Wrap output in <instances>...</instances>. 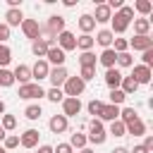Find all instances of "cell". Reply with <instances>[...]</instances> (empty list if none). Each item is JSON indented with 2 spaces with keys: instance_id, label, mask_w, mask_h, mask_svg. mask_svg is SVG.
<instances>
[{
  "instance_id": "52a82bcc",
  "label": "cell",
  "mask_w": 153,
  "mask_h": 153,
  "mask_svg": "<svg viewBox=\"0 0 153 153\" xmlns=\"http://www.w3.org/2000/svg\"><path fill=\"white\" fill-rule=\"evenodd\" d=\"M139 86H146V84H151V79H153V72L148 69V67H143V65H134L131 67V74H129Z\"/></svg>"
},
{
  "instance_id": "484cf974",
  "label": "cell",
  "mask_w": 153,
  "mask_h": 153,
  "mask_svg": "<svg viewBox=\"0 0 153 153\" xmlns=\"http://www.w3.org/2000/svg\"><path fill=\"white\" fill-rule=\"evenodd\" d=\"M93 45H96V41H93V36H91V33H81V36L76 38V50H81V53L93 50Z\"/></svg>"
},
{
  "instance_id": "5bb4252c",
  "label": "cell",
  "mask_w": 153,
  "mask_h": 153,
  "mask_svg": "<svg viewBox=\"0 0 153 153\" xmlns=\"http://www.w3.org/2000/svg\"><path fill=\"white\" fill-rule=\"evenodd\" d=\"M22 22H24V12L19 10V7H10L7 12H5V26H22Z\"/></svg>"
},
{
  "instance_id": "d4e9b609",
  "label": "cell",
  "mask_w": 153,
  "mask_h": 153,
  "mask_svg": "<svg viewBox=\"0 0 153 153\" xmlns=\"http://www.w3.org/2000/svg\"><path fill=\"white\" fill-rule=\"evenodd\" d=\"M76 26H79V31H81V33H91V31L96 29V22H93V17H91V14H81V17L76 19Z\"/></svg>"
},
{
  "instance_id": "c3c4849f",
  "label": "cell",
  "mask_w": 153,
  "mask_h": 153,
  "mask_svg": "<svg viewBox=\"0 0 153 153\" xmlns=\"http://www.w3.org/2000/svg\"><path fill=\"white\" fill-rule=\"evenodd\" d=\"M105 5H108L110 10H115V12H117V10H120V7L124 5V2H122V0H110V2H105Z\"/></svg>"
},
{
  "instance_id": "ee69618b",
  "label": "cell",
  "mask_w": 153,
  "mask_h": 153,
  "mask_svg": "<svg viewBox=\"0 0 153 153\" xmlns=\"http://www.w3.org/2000/svg\"><path fill=\"white\" fill-rule=\"evenodd\" d=\"M141 65H143V67H148V69L153 67V48H148V50H143V53H141Z\"/></svg>"
},
{
  "instance_id": "30bf717a",
  "label": "cell",
  "mask_w": 153,
  "mask_h": 153,
  "mask_svg": "<svg viewBox=\"0 0 153 153\" xmlns=\"http://www.w3.org/2000/svg\"><path fill=\"white\" fill-rule=\"evenodd\" d=\"M48 72H50V65L45 60H36V65L31 67V81L41 84L43 79H48Z\"/></svg>"
},
{
  "instance_id": "83f0119b",
  "label": "cell",
  "mask_w": 153,
  "mask_h": 153,
  "mask_svg": "<svg viewBox=\"0 0 153 153\" xmlns=\"http://www.w3.org/2000/svg\"><path fill=\"white\" fill-rule=\"evenodd\" d=\"M41 115H43V110H41V105H38V103L26 105V110H24V117H26V120H31V122L41 120Z\"/></svg>"
},
{
  "instance_id": "4fadbf2b",
  "label": "cell",
  "mask_w": 153,
  "mask_h": 153,
  "mask_svg": "<svg viewBox=\"0 0 153 153\" xmlns=\"http://www.w3.org/2000/svg\"><path fill=\"white\" fill-rule=\"evenodd\" d=\"M122 72L117 69V67H112V69H105V76H103V81H105V86L112 91V88H120V84H122Z\"/></svg>"
},
{
  "instance_id": "277c9868",
  "label": "cell",
  "mask_w": 153,
  "mask_h": 153,
  "mask_svg": "<svg viewBox=\"0 0 153 153\" xmlns=\"http://www.w3.org/2000/svg\"><path fill=\"white\" fill-rule=\"evenodd\" d=\"M84 88H86V84L79 76H67V81L62 86V93H65V98H79L84 93Z\"/></svg>"
},
{
  "instance_id": "f5cc1de1",
  "label": "cell",
  "mask_w": 153,
  "mask_h": 153,
  "mask_svg": "<svg viewBox=\"0 0 153 153\" xmlns=\"http://www.w3.org/2000/svg\"><path fill=\"white\" fill-rule=\"evenodd\" d=\"M5 136H7V131H5L2 127H0V141H5Z\"/></svg>"
},
{
  "instance_id": "60d3db41",
  "label": "cell",
  "mask_w": 153,
  "mask_h": 153,
  "mask_svg": "<svg viewBox=\"0 0 153 153\" xmlns=\"http://www.w3.org/2000/svg\"><path fill=\"white\" fill-rule=\"evenodd\" d=\"M79 79L86 84V81H91V79H96V67H81L79 69Z\"/></svg>"
},
{
  "instance_id": "603a6c76",
  "label": "cell",
  "mask_w": 153,
  "mask_h": 153,
  "mask_svg": "<svg viewBox=\"0 0 153 153\" xmlns=\"http://www.w3.org/2000/svg\"><path fill=\"white\" fill-rule=\"evenodd\" d=\"M93 41H96V43H98V45L105 50V48H110V45H112L115 36H112V31H110V29H100V31L93 36Z\"/></svg>"
},
{
  "instance_id": "bcb514c9",
  "label": "cell",
  "mask_w": 153,
  "mask_h": 153,
  "mask_svg": "<svg viewBox=\"0 0 153 153\" xmlns=\"http://www.w3.org/2000/svg\"><path fill=\"white\" fill-rule=\"evenodd\" d=\"M7 38H10V26L0 24V43H7Z\"/></svg>"
},
{
  "instance_id": "681fc988",
  "label": "cell",
  "mask_w": 153,
  "mask_h": 153,
  "mask_svg": "<svg viewBox=\"0 0 153 153\" xmlns=\"http://www.w3.org/2000/svg\"><path fill=\"white\" fill-rule=\"evenodd\" d=\"M129 153H148V151H146V148H143L141 143H136V146H134V148H131Z\"/></svg>"
},
{
  "instance_id": "74e56055",
  "label": "cell",
  "mask_w": 153,
  "mask_h": 153,
  "mask_svg": "<svg viewBox=\"0 0 153 153\" xmlns=\"http://www.w3.org/2000/svg\"><path fill=\"white\" fill-rule=\"evenodd\" d=\"M0 127H2L5 131H14V129H17V117H14V115H2Z\"/></svg>"
},
{
  "instance_id": "7402d4cb",
  "label": "cell",
  "mask_w": 153,
  "mask_h": 153,
  "mask_svg": "<svg viewBox=\"0 0 153 153\" xmlns=\"http://www.w3.org/2000/svg\"><path fill=\"white\" fill-rule=\"evenodd\" d=\"M124 131H127V134H131L134 139H136V136H143V134H146V122H143L141 117H136L134 122L124 124Z\"/></svg>"
},
{
  "instance_id": "f546056e",
  "label": "cell",
  "mask_w": 153,
  "mask_h": 153,
  "mask_svg": "<svg viewBox=\"0 0 153 153\" xmlns=\"http://www.w3.org/2000/svg\"><path fill=\"white\" fill-rule=\"evenodd\" d=\"M131 10H136L141 17H148V14H151V10H153V2H151V0H136Z\"/></svg>"
},
{
  "instance_id": "ba28073f",
  "label": "cell",
  "mask_w": 153,
  "mask_h": 153,
  "mask_svg": "<svg viewBox=\"0 0 153 153\" xmlns=\"http://www.w3.org/2000/svg\"><path fill=\"white\" fill-rule=\"evenodd\" d=\"M67 76H69V72L65 67H50V72H48V79H50L53 88H62L65 81H67Z\"/></svg>"
},
{
  "instance_id": "cb8c5ba5",
  "label": "cell",
  "mask_w": 153,
  "mask_h": 153,
  "mask_svg": "<svg viewBox=\"0 0 153 153\" xmlns=\"http://www.w3.org/2000/svg\"><path fill=\"white\" fill-rule=\"evenodd\" d=\"M148 31H151V19L148 17L134 19V36H148Z\"/></svg>"
},
{
  "instance_id": "2e32d148",
  "label": "cell",
  "mask_w": 153,
  "mask_h": 153,
  "mask_svg": "<svg viewBox=\"0 0 153 153\" xmlns=\"http://www.w3.org/2000/svg\"><path fill=\"white\" fill-rule=\"evenodd\" d=\"M38 139H41L38 129H26V131L19 136V146H24V148H36V146H38Z\"/></svg>"
},
{
  "instance_id": "e575fe53",
  "label": "cell",
  "mask_w": 153,
  "mask_h": 153,
  "mask_svg": "<svg viewBox=\"0 0 153 153\" xmlns=\"http://www.w3.org/2000/svg\"><path fill=\"white\" fill-rule=\"evenodd\" d=\"M14 84V76H12V72L7 69V67H0V86L2 88H10Z\"/></svg>"
},
{
  "instance_id": "7c38bea8",
  "label": "cell",
  "mask_w": 153,
  "mask_h": 153,
  "mask_svg": "<svg viewBox=\"0 0 153 153\" xmlns=\"http://www.w3.org/2000/svg\"><path fill=\"white\" fill-rule=\"evenodd\" d=\"M67 127H69V120H67L65 115H53V117L48 120V129H50L53 134H65Z\"/></svg>"
},
{
  "instance_id": "44dd1931",
  "label": "cell",
  "mask_w": 153,
  "mask_h": 153,
  "mask_svg": "<svg viewBox=\"0 0 153 153\" xmlns=\"http://www.w3.org/2000/svg\"><path fill=\"white\" fill-rule=\"evenodd\" d=\"M98 120H100V122H115V120H120V108L105 103L103 110H100V117H98Z\"/></svg>"
},
{
  "instance_id": "7a4b0ae2",
  "label": "cell",
  "mask_w": 153,
  "mask_h": 153,
  "mask_svg": "<svg viewBox=\"0 0 153 153\" xmlns=\"http://www.w3.org/2000/svg\"><path fill=\"white\" fill-rule=\"evenodd\" d=\"M86 129H88V134H86L88 143H93V146H103V143H105L108 131H105V127H103L100 120H91V122H86Z\"/></svg>"
},
{
  "instance_id": "7bdbcfd3",
  "label": "cell",
  "mask_w": 153,
  "mask_h": 153,
  "mask_svg": "<svg viewBox=\"0 0 153 153\" xmlns=\"http://www.w3.org/2000/svg\"><path fill=\"white\" fill-rule=\"evenodd\" d=\"M110 48H112L115 53H127V50H129V43H127V38H115Z\"/></svg>"
},
{
  "instance_id": "7dc6e473",
  "label": "cell",
  "mask_w": 153,
  "mask_h": 153,
  "mask_svg": "<svg viewBox=\"0 0 153 153\" xmlns=\"http://www.w3.org/2000/svg\"><path fill=\"white\" fill-rule=\"evenodd\" d=\"M141 146L151 153V151H153V136H151V134H146V139H143V143H141Z\"/></svg>"
},
{
  "instance_id": "d590c367",
  "label": "cell",
  "mask_w": 153,
  "mask_h": 153,
  "mask_svg": "<svg viewBox=\"0 0 153 153\" xmlns=\"http://www.w3.org/2000/svg\"><path fill=\"white\" fill-rule=\"evenodd\" d=\"M45 98H48L50 103H62V100H65V93H62V88H53V86H50V88L45 91Z\"/></svg>"
},
{
  "instance_id": "6da1fadb",
  "label": "cell",
  "mask_w": 153,
  "mask_h": 153,
  "mask_svg": "<svg viewBox=\"0 0 153 153\" xmlns=\"http://www.w3.org/2000/svg\"><path fill=\"white\" fill-rule=\"evenodd\" d=\"M131 22H134V10H131L129 5H122V7L110 17V31H112V36L124 33Z\"/></svg>"
},
{
  "instance_id": "9f6ffc18",
  "label": "cell",
  "mask_w": 153,
  "mask_h": 153,
  "mask_svg": "<svg viewBox=\"0 0 153 153\" xmlns=\"http://www.w3.org/2000/svg\"><path fill=\"white\" fill-rule=\"evenodd\" d=\"M0 153H7V151H5V148H2V146H0Z\"/></svg>"
},
{
  "instance_id": "836d02e7",
  "label": "cell",
  "mask_w": 153,
  "mask_h": 153,
  "mask_svg": "<svg viewBox=\"0 0 153 153\" xmlns=\"http://www.w3.org/2000/svg\"><path fill=\"white\" fill-rule=\"evenodd\" d=\"M79 65H81V67H96V65H98V57H96L91 50H88V53H81V55H79Z\"/></svg>"
},
{
  "instance_id": "ab89813d",
  "label": "cell",
  "mask_w": 153,
  "mask_h": 153,
  "mask_svg": "<svg viewBox=\"0 0 153 153\" xmlns=\"http://www.w3.org/2000/svg\"><path fill=\"white\" fill-rule=\"evenodd\" d=\"M108 134H112V136H127V131H124V124H122L120 120L110 122V129H108Z\"/></svg>"
},
{
  "instance_id": "f35d334b",
  "label": "cell",
  "mask_w": 153,
  "mask_h": 153,
  "mask_svg": "<svg viewBox=\"0 0 153 153\" xmlns=\"http://www.w3.org/2000/svg\"><path fill=\"white\" fill-rule=\"evenodd\" d=\"M12 60V50L7 48V43H0V67H7Z\"/></svg>"
},
{
  "instance_id": "816d5d0a",
  "label": "cell",
  "mask_w": 153,
  "mask_h": 153,
  "mask_svg": "<svg viewBox=\"0 0 153 153\" xmlns=\"http://www.w3.org/2000/svg\"><path fill=\"white\" fill-rule=\"evenodd\" d=\"M112 153H129V148H124V146H117V148H112Z\"/></svg>"
},
{
  "instance_id": "d6a6232c",
  "label": "cell",
  "mask_w": 153,
  "mask_h": 153,
  "mask_svg": "<svg viewBox=\"0 0 153 153\" xmlns=\"http://www.w3.org/2000/svg\"><path fill=\"white\" fill-rule=\"evenodd\" d=\"M103 100H98V98H93V100H88V105H86V110H88V115H93V120H98L100 117V110H103Z\"/></svg>"
},
{
  "instance_id": "11a10c76",
  "label": "cell",
  "mask_w": 153,
  "mask_h": 153,
  "mask_svg": "<svg viewBox=\"0 0 153 153\" xmlns=\"http://www.w3.org/2000/svg\"><path fill=\"white\" fill-rule=\"evenodd\" d=\"M5 112V100H0V115Z\"/></svg>"
},
{
  "instance_id": "9c48e42d",
  "label": "cell",
  "mask_w": 153,
  "mask_h": 153,
  "mask_svg": "<svg viewBox=\"0 0 153 153\" xmlns=\"http://www.w3.org/2000/svg\"><path fill=\"white\" fill-rule=\"evenodd\" d=\"M65 60H67V53H62L57 45L48 48V53H45V62H48V65H53V67H65Z\"/></svg>"
},
{
  "instance_id": "3957f363",
  "label": "cell",
  "mask_w": 153,
  "mask_h": 153,
  "mask_svg": "<svg viewBox=\"0 0 153 153\" xmlns=\"http://www.w3.org/2000/svg\"><path fill=\"white\" fill-rule=\"evenodd\" d=\"M17 96L24 98V100H38V98H45V88L41 84H36V81H29V84H22L19 86Z\"/></svg>"
},
{
  "instance_id": "db71d44e",
  "label": "cell",
  "mask_w": 153,
  "mask_h": 153,
  "mask_svg": "<svg viewBox=\"0 0 153 153\" xmlns=\"http://www.w3.org/2000/svg\"><path fill=\"white\" fill-rule=\"evenodd\" d=\"M79 153H93V151H91V148H88V146H86V148H81V151H79Z\"/></svg>"
},
{
  "instance_id": "f907efd6",
  "label": "cell",
  "mask_w": 153,
  "mask_h": 153,
  "mask_svg": "<svg viewBox=\"0 0 153 153\" xmlns=\"http://www.w3.org/2000/svg\"><path fill=\"white\" fill-rule=\"evenodd\" d=\"M38 153H53V146H48V143L45 146H38Z\"/></svg>"
},
{
  "instance_id": "4316f807",
  "label": "cell",
  "mask_w": 153,
  "mask_h": 153,
  "mask_svg": "<svg viewBox=\"0 0 153 153\" xmlns=\"http://www.w3.org/2000/svg\"><path fill=\"white\" fill-rule=\"evenodd\" d=\"M120 91L124 93V96H131V93H136L139 91V84L131 79V76H122V84H120Z\"/></svg>"
},
{
  "instance_id": "f6af8a7d",
  "label": "cell",
  "mask_w": 153,
  "mask_h": 153,
  "mask_svg": "<svg viewBox=\"0 0 153 153\" xmlns=\"http://www.w3.org/2000/svg\"><path fill=\"white\" fill-rule=\"evenodd\" d=\"M53 153H74V148L69 143H57V146H53Z\"/></svg>"
},
{
  "instance_id": "8d00e7d4",
  "label": "cell",
  "mask_w": 153,
  "mask_h": 153,
  "mask_svg": "<svg viewBox=\"0 0 153 153\" xmlns=\"http://www.w3.org/2000/svg\"><path fill=\"white\" fill-rule=\"evenodd\" d=\"M127 100V96L120 91V88H112L110 91V105H117V108H122V103Z\"/></svg>"
},
{
  "instance_id": "5b68a950",
  "label": "cell",
  "mask_w": 153,
  "mask_h": 153,
  "mask_svg": "<svg viewBox=\"0 0 153 153\" xmlns=\"http://www.w3.org/2000/svg\"><path fill=\"white\" fill-rule=\"evenodd\" d=\"M22 33L33 43V41H38L41 38V24H38V19H24L22 22Z\"/></svg>"
},
{
  "instance_id": "f1b7e54d",
  "label": "cell",
  "mask_w": 153,
  "mask_h": 153,
  "mask_svg": "<svg viewBox=\"0 0 153 153\" xmlns=\"http://www.w3.org/2000/svg\"><path fill=\"white\" fill-rule=\"evenodd\" d=\"M86 143H88V139H86V134H81V131H74L72 136H69V146L72 148H86Z\"/></svg>"
},
{
  "instance_id": "8992f818",
  "label": "cell",
  "mask_w": 153,
  "mask_h": 153,
  "mask_svg": "<svg viewBox=\"0 0 153 153\" xmlns=\"http://www.w3.org/2000/svg\"><path fill=\"white\" fill-rule=\"evenodd\" d=\"M55 41H57L55 45H57V48H60L62 53H69V50H76V36H74L72 31H67V29H65V31H62V33H60V36H57Z\"/></svg>"
},
{
  "instance_id": "9a60e30c",
  "label": "cell",
  "mask_w": 153,
  "mask_h": 153,
  "mask_svg": "<svg viewBox=\"0 0 153 153\" xmlns=\"http://www.w3.org/2000/svg\"><path fill=\"white\" fill-rule=\"evenodd\" d=\"M53 45H55V41L38 38V41H33V43H31V53H33L38 60H45V53H48V48H53Z\"/></svg>"
},
{
  "instance_id": "ffe728a7",
  "label": "cell",
  "mask_w": 153,
  "mask_h": 153,
  "mask_svg": "<svg viewBox=\"0 0 153 153\" xmlns=\"http://www.w3.org/2000/svg\"><path fill=\"white\" fill-rule=\"evenodd\" d=\"M12 76H14V81H19V86L22 84H29L31 81V67L29 65H17L12 69Z\"/></svg>"
},
{
  "instance_id": "e0dca14e",
  "label": "cell",
  "mask_w": 153,
  "mask_h": 153,
  "mask_svg": "<svg viewBox=\"0 0 153 153\" xmlns=\"http://www.w3.org/2000/svg\"><path fill=\"white\" fill-rule=\"evenodd\" d=\"M91 17H93V22H96V24H108V22H110V17H112V10H110L105 2H100V5H96V12H93Z\"/></svg>"
},
{
  "instance_id": "d6986e66",
  "label": "cell",
  "mask_w": 153,
  "mask_h": 153,
  "mask_svg": "<svg viewBox=\"0 0 153 153\" xmlns=\"http://www.w3.org/2000/svg\"><path fill=\"white\" fill-rule=\"evenodd\" d=\"M115 62H117V53H115L112 48L100 50V55H98V65H103L105 69H112V67H115Z\"/></svg>"
},
{
  "instance_id": "b9f144b4",
  "label": "cell",
  "mask_w": 153,
  "mask_h": 153,
  "mask_svg": "<svg viewBox=\"0 0 153 153\" xmlns=\"http://www.w3.org/2000/svg\"><path fill=\"white\" fill-rule=\"evenodd\" d=\"M17 146H19V136H17V134H7L5 141H2V148H5V151H12V148H17Z\"/></svg>"
},
{
  "instance_id": "1f68e13d",
  "label": "cell",
  "mask_w": 153,
  "mask_h": 153,
  "mask_svg": "<svg viewBox=\"0 0 153 153\" xmlns=\"http://www.w3.org/2000/svg\"><path fill=\"white\" fill-rule=\"evenodd\" d=\"M115 67L120 69V67H134V57H131V53L127 50V53H117V62H115Z\"/></svg>"
},
{
  "instance_id": "8fae6325",
  "label": "cell",
  "mask_w": 153,
  "mask_h": 153,
  "mask_svg": "<svg viewBox=\"0 0 153 153\" xmlns=\"http://www.w3.org/2000/svg\"><path fill=\"white\" fill-rule=\"evenodd\" d=\"M81 112V100L79 98H65L62 100V115L69 120V117H76Z\"/></svg>"
},
{
  "instance_id": "ac0fdd59",
  "label": "cell",
  "mask_w": 153,
  "mask_h": 153,
  "mask_svg": "<svg viewBox=\"0 0 153 153\" xmlns=\"http://www.w3.org/2000/svg\"><path fill=\"white\" fill-rule=\"evenodd\" d=\"M127 43H129V48H134V50H139V53L153 48V38H151V36H134V38H129Z\"/></svg>"
},
{
  "instance_id": "4dcf8cb0",
  "label": "cell",
  "mask_w": 153,
  "mask_h": 153,
  "mask_svg": "<svg viewBox=\"0 0 153 153\" xmlns=\"http://www.w3.org/2000/svg\"><path fill=\"white\" fill-rule=\"evenodd\" d=\"M139 117V112L134 110V108H120V122L122 124H129V122H134Z\"/></svg>"
}]
</instances>
